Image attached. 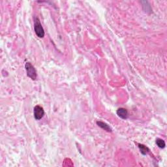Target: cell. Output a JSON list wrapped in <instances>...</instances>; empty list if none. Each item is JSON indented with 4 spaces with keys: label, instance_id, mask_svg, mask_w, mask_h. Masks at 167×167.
<instances>
[{
    "label": "cell",
    "instance_id": "cell-7",
    "mask_svg": "<svg viewBox=\"0 0 167 167\" xmlns=\"http://www.w3.org/2000/svg\"><path fill=\"white\" fill-rule=\"evenodd\" d=\"M156 144L157 145V146H158L159 148H161V149L164 148L166 146L165 142H164V140L161 139H156Z\"/></svg>",
    "mask_w": 167,
    "mask_h": 167
},
{
    "label": "cell",
    "instance_id": "cell-4",
    "mask_svg": "<svg viewBox=\"0 0 167 167\" xmlns=\"http://www.w3.org/2000/svg\"><path fill=\"white\" fill-rule=\"evenodd\" d=\"M117 115L122 119L126 120L129 116V114H128L127 110L125 108H120L117 110Z\"/></svg>",
    "mask_w": 167,
    "mask_h": 167
},
{
    "label": "cell",
    "instance_id": "cell-1",
    "mask_svg": "<svg viewBox=\"0 0 167 167\" xmlns=\"http://www.w3.org/2000/svg\"><path fill=\"white\" fill-rule=\"evenodd\" d=\"M34 30L35 34L39 38H43L45 37L44 29L41 25L39 19L37 16L34 18Z\"/></svg>",
    "mask_w": 167,
    "mask_h": 167
},
{
    "label": "cell",
    "instance_id": "cell-6",
    "mask_svg": "<svg viewBox=\"0 0 167 167\" xmlns=\"http://www.w3.org/2000/svg\"><path fill=\"white\" fill-rule=\"evenodd\" d=\"M138 146H139V149L140 150V152H141V153L142 155H144L145 156V155H146L149 151V149L148 147L146 146H144V145L143 144H138Z\"/></svg>",
    "mask_w": 167,
    "mask_h": 167
},
{
    "label": "cell",
    "instance_id": "cell-3",
    "mask_svg": "<svg viewBox=\"0 0 167 167\" xmlns=\"http://www.w3.org/2000/svg\"><path fill=\"white\" fill-rule=\"evenodd\" d=\"M33 114H34L35 119L37 120H39L41 119H42L43 116H44L45 111L42 106L37 105L35 106L34 110H33Z\"/></svg>",
    "mask_w": 167,
    "mask_h": 167
},
{
    "label": "cell",
    "instance_id": "cell-5",
    "mask_svg": "<svg viewBox=\"0 0 167 167\" xmlns=\"http://www.w3.org/2000/svg\"><path fill=\"white\" fill-rule=\"evenodd\" d=\"M97 124L99 127L102 128L103 130H106V131H107V132H112V129H111V127L105 122H101V121H98V122H97Z\"/></svg>",
    "mask_w": 167,
    "mask_h": 167
},
{
    "label": "cell",
    "instance_id": "cell-2",
    "mask_svg": "<svg viewBox=\"0 0 167 167\" xmlns=\"http://www.w3.org/2000/svg\"><path fill=\"white\" fill-rule=\"evenodd\" d=\"M25 67L28 76L30 77L33 80H35L36 78H37V72H36V70L33 67V65L31 64L30 62H26Z\"/></svg>",
    "mask_w": 167,
    "mask_h": 167
}]
</instances>
